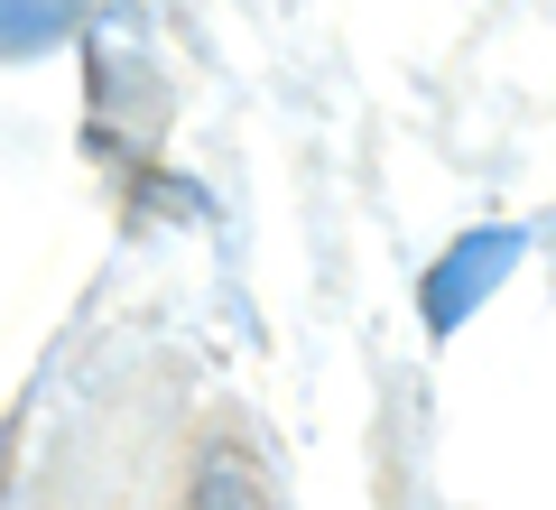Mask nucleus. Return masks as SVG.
I'll list each match as a JSON object with an SVG mask.
<instances>
[{
    "mask_svg": "<svg viewBox=\"0 0 556 510\" xmlns=\"http://www.w3.org/2000/svg\"><path fill=\"white\" fill-rule=\"evenodd\" d=\"M75 28V0H10V57H47Z\"/></svg>",
    "mask_w": 556,
    "mask_h": 510,
    "instance_id": "7ed1b4c3",
    "label": "nucleus"
},
{
    "mask_svg": "<svg viewBox=\"0 0 556 510\" xmlns=\"http://www.w3.org/2000/svg\"><path fill=\"white\" fill-rule=\"evenodd\" d=\"M186 510H278L269 501V464L241 436H204L186 464Z\"/></svg>",
    "mask_w": 556,
    "mask_h": 510,
    "instance_id": "f03ea898",
    "label": "nucleus"
},
{
    "mask_svg": "<svg viewBox=\"0 0 556 510\" xmlns=\"http://www.w3.org/2000/svg\"><path fill=\"white\" fill-rule=\"evenodd\" d=\"M510 270H519V233H510V223H492V233H464L455 251L427 270V325L455 334V325H464V315H473Z\"/></svg>",
    "mask_w": 556,
    "mask_h": 510,
    "instance_id": "f257e3e1",
    "label": "nucleus"
}]
</instances>
